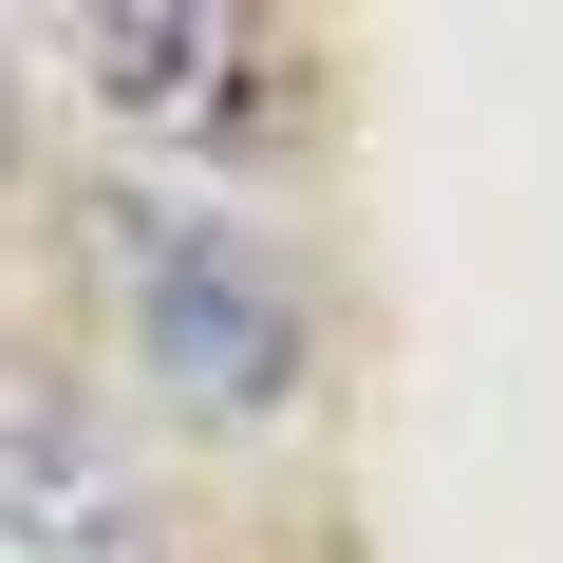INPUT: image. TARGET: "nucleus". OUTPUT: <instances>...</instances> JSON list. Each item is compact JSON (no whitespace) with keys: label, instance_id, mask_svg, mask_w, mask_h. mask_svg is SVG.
<instances>
[{"label":"nucleus","instance_id":"2","mask_svg":"<svg viewBox=\"0 0 563 563\" xmlns=\"http://www.w3.org/2000/svg\"><path fill=\"white\" fill-rule=\"evenodd\" d=\"M0 563H169V507L76 376H0Z\"/></svg>","mask_w":563,"mask_h":563},{"label":"nucleus","instance_id":"1","mask_svg":"<svg viewBox=\"0 0 563 563\" xmlns=\"http://www.w3.org/2000/svg\"><path fill=\"white\" fill-rule=\"evenodd\" d=\"M113 301H132V357L188 395V413H282L320 357L301 320V263L263 244V207H188V188H132L113 207Z\"/></svg>","mask_w":563,"mask_h":563},{"label":"nucleus","instance_id":"3","mask_svg":"<svg viewBox=\"0 0 563 563\" xmlns=\"http://www.w3.org/2000/svg\"><path fill=\"white\" fill-rule=\"evenodd\" d=\"M76 76L132 132H244L263 113V38L207 20V0H113V20H76Z\"/></svg>","mask_w":563,"mask_h":563}]
</instances>
